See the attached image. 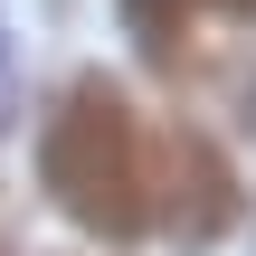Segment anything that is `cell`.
<instances>
[{
  "label": "cell",
  "mask_w": 256,
  "mask_h": 256,
  "mask_svg": "<svg viewBox=\"0 0 256 256\" xmlns=\"http://www.w3.org/2000/svg\"><path fill=\"white\" fill-rule=\"evenodd\" d=\"M38 180L95 238H142L152 228V162H142V124H133L124 86L76 76L57 95L48 133H38Z\"/></svg>",
  "instance_id": "1"
},
{
  "label": "cell",
  "mask_w": 256,
  "mask_h": 256,
  "mask_svg": "<svg viewBox=\"0 0 256 256\" xmlns=\"http://www.w3.org/2000/svg\"><path fill=\"white\" fill-rule=\"evenodd\" d=\"M142 162H152V218L180 247H218L228 218H238V171L218 162V142L209 133H162V142H142Z\"/></svg>",
  "instance_id": "2"
},
{
  "label": "cell",
  "mask_w": 256,
  "mask_h": 256,
  "mask_svg": "<svg viewBox=\"0 0 256 256\" xmlns=\"http://www.w3.org/2000/svg\"><path fill=\"white\" fill-rule=\"evenodd\" d=\"M19 124V57H10V28H0V133Z\"/></svg>",
  "instance_id": "3"
},
{
  "label": "cell",
  "mask_w": 256,
  "mask_h": 256,
  "mask_svg": "<svg viewBox=\"0 0 256 256\" xmlns=\"http://www.w3.org/2000/svg\"><path fill=\"white\" fill-rule=\"evenodd\" d=\"M190 10H200V0H190ZM218 10H238V19H256V0H218Z\"/></svg>",
  "instance_id": "4"
},
{
  "label": "cell",
  "mask_w": 256,
  "mask_h": 256,
  "mask_svg": "<svg viewBox=\"0 0 256 256\" xmlns=\"http://www.w3.org/2000/svg\"><path fill=\"white\" fill-rule=\"evenodd\" d=\"M0 256H10V247H0Z\"/></svg>",
  "instance_id": "5"
}]
</instances>
